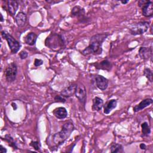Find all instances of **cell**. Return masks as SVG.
Masks as SVG:
<instances>
[{
  "mask_svg": "<svg viewBox=\"0 0 153 153\" xmlns=\"http://www.w3.org/2000/svg\"><path fill=\"white\" fill-rule=\"evenodd\" d=\"M45 45L53 51L58 52L65 48V41L60 34L51 33L45 39Z\"/></svg>",
  "mask_w": 153,
  "mask_h": 153,
  "instance_id": "cell-3",
  "label": "cell"
},
{
  "mask_svg": "<svg viewBox=\"0 0 153 153\" xmlns=\"http://www.w3.org/2000/svg\"><path fill=\"white\" fill-rule=\"evenodd\" d=\"M0 152H1V153H6L7 152V150L5 147H4L2 145H1V146H0Z\"/></svg>",
  "mask_w": 153,
  "mask_h": 153,
  "instance_id": "cell-30",
  "label": "cell"
},
{
  "mask_svg": "<svg viewBox=\"0 0 153 153\" xmlns=\"http://www.w3.org/2000/svg\"><path fill=\"white\" fill-rule=\"evenodd\" d=\"M120 2H121V4H123L125 5V4H127L129 1H123V0H121V1H120Z\"/></svg>",
  "mask_w": 153,
  "mask_h": 153,
  "instance_id": "cell-33",
  "label": "cell"
},
{
  "mask_svg": "<svg viewBox=\"0 0 153 153\" xmlns=\"http://www.w3.org/2000/svg\"><path fill=\"white\" fill-rule=\"evenodd\" d=\"M149 28V23L148 22L141 21L131 25L128 29V31L131 35H140L146 32Z\"/></svg>",
  "mask_w": 153,
  "mask_h": 153,
  "instance_id": "cell-4",
  "label": "cell"
},
{
  "mask_svg": "<svg viewBox=\"0 0 153 153\" xmlns=\"http://www.w3.org/2000/svg\"><path fill=\"white\" fill-rule=\"evenodd\" d=\"M7 9L10 14L14 17L16 16V12L19 8V3L17 1L15 0H8L7 2Z\"/></svg>",
  "mask_w": 153,
  "mask_h": 153,
  "instance_id": "cell-16",
  "label": "cell"
},
{
  "mask_svg": "<svg viewBox=\"0 0 153 153\" xmlns=\"http://www.w3.org/2000/svg\"><path fill=\"white\" fill-rule=\"evenodd\" d=\"M110 151L112 153H123L124 152V148L120 143H112L110 146Z\"/></svg>",
  "mask_w": 153,
  "mask_h": 153,
  "instance_id": "cell-23",
  "label": "cell"
},
{
  "mask_svg": "<svg viewBox=\"0 0 153 153\" xmlns=\"http://www.w3.org/2000/svg\"><path fill=\"white\" fill-rule=\"evenodd\" d=\"M110 35L108 32L99 33L93 35L90 39L88 45L84 48L81 54L84 56L99 55L102 52V44L108 36Z\"/></svg>",
  "mask_w": 153,
  "mask_h": 153,
  "instance_id": "cell-1",
  "label": "cell"
},
{
  "mask_svg": "<svg viewBox=\"0 0 153 153\" xmlns=\"http://www.w3.org/2000/svg\"><path fill=\"white\" fill-rule=\"evenodd\" d=\"M0 16H1L0 22H4V17H3V16H2V14L1 13L0 14Z\"/></svg>",
  "mask_w": 153,
  "mask_h": 153,
  "instance_id": "cell-34",
  "label": "cell"
},
{
  "mask_svg": "<svg viewBox=\"0 0 153 153\" xmlns=\"http://www.w3.org/2000/svg\"><path fill=\"white\" fill-rule=\"evenodd\" d=\"M139 148H140V149H142V150H145V149H146V145L145 143H141L139 145Z\"/></svg>",
  "mask_w": 153,
  "mask_h": 153,
  "instance_id": "cell-31",
  "label": "cell"
},
{
  "mask_svg": "<svg viewBox=\"0 0 153 153\" xmlns=\"http://www.w3.org/2000/svg\"><path fill=\"white\" fill-rule=\"evenodd\" d=\"M53 114L56 118L60 120L66 118L68 117V111L65 107H58L55 108L53 111Z\"/></svg>",
  "mask_w": 153,
  "mask_h": 153,
  "instance_id": "cell-18",
  "label": "cell"
},
{
  "mask_svg": "<svg viewBox=\"0 0 153 153\" xmlns=\"http://www.w3.org/2000/svg\"><path fill=\"white\" fill-rule=\"evenodd\" d=\"M48 4H57V3H59V2H63V1H47L46 0L45 1Z\"/></svg>",
  "mask_w": 153,
  "mask_h": 153,
  "instance_id": "cell-29",
  "label": "cell"
},
{
  "mask_svg": "<svg viewBox=\"0 0 153 153\" xmlns=\"http://www.w3.org/2000/svg\"><path fill=\"white\" fill-rule=\"evenodd\" d=\"M14 20L16 24L19 27H23L25 25L27 20V16L24 12L20 11L15 16Z\"/></svg>",
  "mask_w": 153,
  "mask_h": 153,
  "instance_id": "cell-15",
  "label": "cell"
},
{
  "mask_svg": "<svg viewBox=\"0 0 153 153\" xmlns=\"http://www.w3.org/2000/svg\"><path fill=\"white\" fill-rule=\"evenodd\" d=\"M4 75L5 80L9 83H11L16 80L17 75V66L14 62L10 63L6 66Z\"/></svg>",
  "mask_w": 153,
  "mask_h": 153,
  "instance_id": "cell-6",
  "label": "cell"
},
{
  "mask_svg": "<svg viewBox=\"0 0 153 153\" xmlns=\"http://www.w3.org/2000/svg\"><path fill=\"white\" fill-rule=\"evenodd\" d=\"M43 64V60L40 59H35L34 60V66L36 67L39 66Z\"/></svg>",
  "mask_w": 153,
  "mask_h": 153,
  "instance_id": "cell-28",
  "label": "cell"
},
{
  "mask_svg": "<svg viewBox=\"0 0 153 153\" xmlns=\"http://www.w3.org/2000/svg\"><path fill=\"white\" fill-rule=\"evenodd\" d=\"M92 106L91 109L93 111H99L101 110L103 106V100L102 98L96 96L92 100Z\"/></svg>",
  "mask_w": 153,
  "mask_h": 153,
  "instance_id": "cell-19",
  "label": "cell"
},
{
  "mask_svg": "<svg viewBox=\"0 0 153 153\" xmlns=\"http://www.w3.org/2000/svg\"><path fill=\"white\" fill-rule=\"evenodd\" d=\"M93 65L94 66L95 68L97 69L104 70V71H106L108 72H109L112 68V63L107 59L103 60L100 62L95 63Z\"/></svg>",
  "mask_w": 153,
  "mask_h": 153,
  "instance_id": "cell-13",
  "label": "cell"
},
{
  "mask_svg": "<svg viewBox=\"0 0 153 153\" xmlns=\"http://www.w3.org/2000/svg\"><path fill=\"white\" fill-rule=\"evenodd\" d=\"M141 131H142V137H148L151 132V127L149 125V124L145 121L142 123L141 124Z\"/></svg>",
  "mask_w": 153,
  "mask_h": 153,
  "instance_id": "cell-21",
  "label": "cell"
},
{
  "mask_svg": "<svg viewBox=\"0 0 153 153\" xmlns=\"http://www.w3.org/2000/svg\"><path fill=\"white\" fill-rule=\"evenodd\" d=\"M138 6L141 8L142 14L145 17H151L153 15V2L151 1H139Z\"/></svg>",
  "mask_w": 153,
  "mask_h": 153,
  "instance_id": "cell-7",
  "label": "cell"
},
{
  "mask_svg": "<svg viewBox=\"0 0 153 153\" xmlns=\"http://www.w3.org/2000/svg\"><path fill=\"white\" fill-rule=\"evenodd\" d=\"M75 129V126L72 121H68L64 123L61 130L54 133L52 136V140L56 148L63 145L71 136Z\"/></svg>",
  "mask_w": 153,
  "mask_h": 153,
  "instance_id": "cell-2",
  "label": "cell"
},
{
  "mask_svg": "<svg viewBox=\"0 0 153 153\" xmlns=\"http://www.w3.org/2000/svg\"><path fill=\"white\" fill-rule=\"evenodd\" d=\"M143 75L148 79L150 82L153 81V73L151 69L146 68L143 70Z\"/></svg>",
  "mask_w": 153,
  "mask_h": 153,
  "instance_id": "cell-24",
  "label": "cell"
},
{
  "mask_svg": "<svg viewBox=\"0 0 153 153\" xmlns=\"http://www.w3.org/2000/svg\"><path fill=\"white\" fill-rule=\"evenodd\" d=\"M75 96L79 102L84 106L87 99V91L85 87L83 84L79 83L77 84Z\"/></svg>",
  "mask_w": 153,
  "mask_h": 153,
  "instance_id": "cell-9",
  "label": "cell"
},
{
  "mask_svg": "<svg viewBox=\"0 0 153 153\" xmlns=\"http://www.w3.org/2000/svg\"><path fill=\"white\" fill-rule=\"evenodd\" d=\"M153 102V100L151 98H146L142 100L139 104L135 105L133 108V111L134 112H137L143 110L145 108L149 106Z\"/></svg>",
  "mask_w": 153,
  "mask_h": 153,
  "instance_id": "cell-14",
  "label": "cell"
},
{
  "mask_svg": "<svg viewBox=\"0 0 153 153\" xmlns=\"http://www.w3.org/2000/svg\"><path fill=\"white\" fill-rule=\"evenodd\" d=\"M55 102H60V103H65L66 100V98L62 96V95H56L54 98Z\"/></svg>",
  "mask_w": 153,
  "mask_h": 153,
  "instance_id": "cell-26",
  "label": "cell"
},
{
  "mask_svg": "<svg viewBox=\"0 0 153 153\" xmlns=\"http://www.w3.org/2000/svg\"><path fill=\"white\" fill-rule=\"evenodd\" d=\"M4 140L5 141H6V142L8 143V145H9L10 146H11L13 149L16 150V149H19V148H18V146H17V143H16V141L14 140V138H13L10 134H5V136H4Z\"/></svg>",
  "mask_w": 153,
  "mask_h": 153,
  "instance_id": "cell-22",
  "label": "cell"
},
{
  "mask_svg": "<svg viewBox=\"0 0 153 153\" xmlns=\"http://www.w3.org/2000/svg\"><path fill=\"white\" fill-rule=\"evenodd\" d=\"M19 57L20 59L22 60H24V59H26L27 56H28V53L27 51H26L25 50H22L19 54Z\"/></svg>",
  "mask_w": 153,
  "mask_h": 153,
  "instance_id": "cell-27",
  "label": "cell"
},
{
  "mask_svg": "<svg viewBox=\"0 0 153 153\" xmlns=\"http://www.w3.org/2000/svg\"><path fill=\"white\" fill-rule=\"evenodd\" d=\"M37 35L34 33V32H29L28 33L25 37L24 38V41L25 42L29 45L30 46H33L34 45H35V43L36 42V39H37Z\"/></svg>",
  "mask_w": 153,
  "mask_h": 153,
  "instance_id": "cell-20",
  "label": "cell"
},
{
  "mask_svg": "<svg viewBox=\"0 0 153 153\" xmlns=\"http://www.w3.org/2000/svg\"><path fill=\"white\" fill-rule=\"evenodd\" d=\"M11 106H13V109L14 110H16L17 109V105H16V104L15 103H11Z\"/></svg>",
  "mask_w": 153,
  "mask_h": 153,
  "instance_id": "cell-32",
  "label": "cell"
},
{
  "mask_svg": "<svg viewBox=\"0 0 153 153\" xmlns=\"http://www.w3.org/2000/svg\"><path fill=\"white\" fill-rule=\"evenodd\" d=\"M139 57L143 60H148L152 59V48L146 47H140L138 51Z\"/></svg>",
  "mask_w": 153,
  "mask_h": 153,
  "instance_id": "cell-11",
  "label": "cell"
},
{
  "mask_svg": "<svg viewBox=\"0 0 153 153\" xmlns=\"http://www.w3.org/2000/svg\"><path fill=\"white\" fill-rule=\"evenodd\" d=\"M76 86L77 84L75 83H72L60 91V95L65 98H69L70 97H72V96L75 95Z\"/></svg>",
  "mask_w": 153,
  "mask_h": 153,
  "instance_id": "cell-12",
  "label": "cell"
},
{
  "mask_svg": "<svg viewBox=\"0 0 153 153\" xmlns=\"http://www.w3.org/2000/svg\"><path fill=\"white\" fill-rule=\"evenodd\" d=\"M1 35L4 39H5L10 47L11 52L13 54H16L21 47L20 43L17 41L10 33L4 30L1 31Z\"/></svg>",
  "mask_w": 153,
  "mask_h": 153,
  "instance_id": "cell-5",
  "label": "cell"
},
{
  "mask_svg": "<svg viewBox=\"0 0 153 153\" xmlns=\"http://www.w3.org/2000/svg\"><path fill=\"white\" fill-rule=\"evenodd\" d=\"M96 87L102 91H105L108 87L109 81L105 76L101 75H96L94 77Z\"/></svg>",
  "mask_w": 153,
  "mask_h": 153,
  "instance_id": "cell-10",
  "label": "cell"
},
{
  "mask_svg": "<svg viewBox=\"0 0 153 153\" xmlns=\"http://www.w3.org/2000/svg\"><path fill=\"white\" fill-rule=\"evenodd\" d=\"M71 16L74 18H76L81 23H84L87 20L84 8L79 5H75L72 8Z\"/></svg>",
  "mask_w": 153,
  "mask_h": 153,
  "instance_id": "cell-8",
  "label": "cell"
},
{
  "mask_svg": "<svg viewBox=\"0 0 153 153\" xmlns=\"http://www.w3.org/2000/svg\"><path fill=\"white\" fill-rule=\"evenodd\" d=\"M117 106V100L112 99L108 101L105 105H103V113L106 115L109 114L113 109L116 108Z\"/></svg>",
  "mask_w": 153,
  "mask_h": 153,
  "instance_id": "cell-17",
  "label": "cell"
},
{
  "mask_svg": "<svg viewBox=\"0 0 153 153\" xmlns=\"http://www.w3.org/2000/svg\"><path fill=\"white\" fill-rule=\"evenodd\" d=\"M29 145L34 148L35 150L40 151H41V144L38 141H31L29 143Z\"/></svg>",
  "mask_w": 153,
  "mask_h": 153,
  "instance_id": "cell-25",
  "label": "cell"
}]
</instances>
